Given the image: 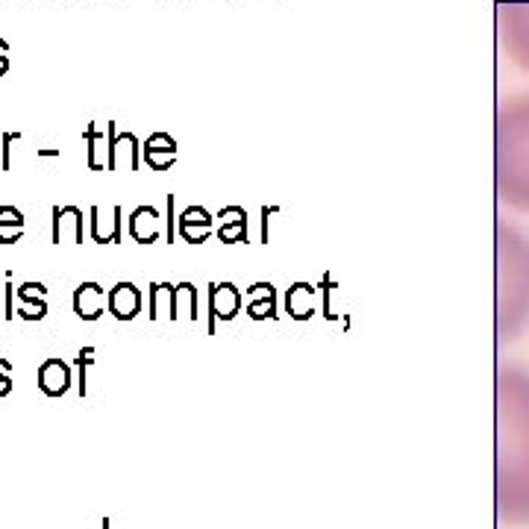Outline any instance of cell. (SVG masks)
<instances>
[{
    "instance_id": "14",
    "label": "cell",
    "mask_w": 529,
    "mask_h": 529,
    "mask_svg": "<svg viewBox=\"0 0 529 529\" xmlns=\"http://www.w3.org/2000/svg\"><path fill=\"white\" fill-rule=\"evenodd\" d=\"M148 315L150 321H177L179 306H177V285L174 283H150L148 294Z\"/></svg>"
},
{
    "instance_id": "9",
    "label": "cell",
    "mask_w": 529,
    "mask_h": 529,
    "mask_svg": "<svg viewBox=\"0 0 529 529\" xmlns=\"http://www.w3.org/2000/svg\"><path fill=\"white\" fill-rule=\"evenodd\" d=\"M106 312V292L101 283H80L74 288V315L80 321H98Z\"/></svg>"
},
{
    "instance_id": "16",
    "label": "cell",
    "mask_w": 529,
    "mask_h": 529,
    "mask_svg": "<svg viewBox=\"0 0 529 529\" xmlns=\"http://www.w3.org/2000/svg\"><path fill=\"white\" fill-rule=\"evenodd\" d=\"M39 389L47 397H63L71 389V368L63 359H47L39 365Z\"/></svg>"
},
{
    "instance_id": "29",
    "label": "cell",
    "mask_w": 529,
    "mask_h": 529,
    "mask_svg": "<svg viewBox=\"0 0 529 529\" xmlns=\"http://www.w3.org/2000/svg\"><path fill=\"white\" fill-rule=\"evenodd\" d=\"M9 42L6 39H0V77H4L6 74V71H9Z\"/></svg>"
},
{
    "instance_id": "2",
    "label": "cell",
    "mask_w": 529,
    "mask_h": 529,
    "mask_svg": "<svg viewBox=\"0 0 529 529\" xmlns=\"http://www.w3.org/2000/svg\"><path fill=\"white\" fill-rule=\"evenodd\" d=\"M497 191L529 212V101L509 103L497 124Z\"/></svg>"
},
{
    "instance_id": "13",
    "label": "cell",
    "mask_w": 529,
    "mask_h": 529,
    "mask_svg": "<svg viewBox=\"0 0 529 529\" xmlns=\"http://www.w3.org/2000/svg\"><path fill=\"white\" fill-rule=\"evenodd\" d=\"M285 312L294 321H309L318 312V288L312 283H294L285 292Z\"/></svg>"
},
{
    "instance_id": "17",
    "label": "cell",
    "mask_w": 529,
    "mask_h": 529,
    "mask_svg": "<svg viewBox=\"0 0 529 529\" xmlns=\"http://www.w3.org/2000/svg\"><path fill=\"white\" fill-rule=\"evenodd\" d=\"M509 42H512L515 56H518L524 65H529V12H521V9L509 12Z\"/></svg>"
},
{
    "instance_id": "22",
    "label": "cell",
    "mask_w": 529,
    "mask_h": 529,
    "mask_svg": "<svg viewBox=\"0 0 529 529\" xmlns=\"http://www.w3.org/2000/svg\"><path fill=\"white\" fill-rule=\"evenodd\" d=\"M94 365V347H82L80 356H77V370H80V382H77V389L80 394L86 397L89 394V386H86V370Z\"/></svg>"
},
{
    "instance_id": "6",
    "label": "cell",
    "mask_w": 529,
    "mask_h": 529,
    "mask_svg": "<svg viewBox=\"0 0 529 529\" xmlns=\"http://www.w3.org/2000/svg\"><path fill=\"white\" fill-rule=\"evenodd\" d=\"M162 224L165 218L159 212H156V207H136L130 212V238L136 245H153V242H159V236H162Z\"/></svg>"
},
{
    "instance_id": "7",
    "label": "cell",
    "mask_w": 529,
    "mask_h": 529,
    "mask_svg": "<svg viewBox=\"0 0 529 529\" xmlns=\"http://www.w3.org/2000/svg\"><path fill=\"white\" fill-rule=\"evenodd\" d=\"M82 209L77 207H53V226L51 242L53 245H82Z\"/></svg>"
},
{
    "instance_id": "8",
    "label": "cell",
    "mask_w": 529,
    "mask_h": 529,
    "mask_svg": "<svg viewBox=\"0 0 529 529\" xmlns=\"http://www.w3.org/2000/svg\"><path fill=\"white\" fill-rule=\"evenodd\" d=\"M106 309L115 321H132L141 312V292L132 283H118L106 294Z\"/></svg>"
},
{
    "instance_id": "28",
    "label": "cell",
    "mask_w": 529,
    "mask_h": 529,
    "mask_svg": "<svg viewBox=\"0 0 529 529\" xmlns=\"http://www.w3.org/2000/svg\"><path fill=\"white\" fill-rule=\"evenodd\" d=\"M6 276V321L15 318V309H12V271L4 274Z\"/></svg>"
},
{
    "instance_id": "3",
    "label": "cell",
    "mask_w": 529,
    "mask_h": 529,
    "mask_svg": "<svg viewBox=\"0 0 529 529\" xmlns=\"http://www.w3.org/2000/svg\"><path fill=\"white\" fill-rule=\"evenodd\" d=\"M245 297L233 283H212L209 285V335L218 327V321H233L242 312Z\"/></svg>"
},
{
    "instance_id": "19",
    "label": "cell",
    "mask_w": 529,
    "mask_h": 529,
    "mask_svg": "<svg viewBox=\"0 0 529 529\" xmlns=\"http://www.w3.org/2000/svg\"><path fill=\"white\" fill-rule=\"evenodd\" d=\"M24 236V215L15 207H0V245H15Z\"/></svg>"
},
{
    "instance_id": "27",
    "label": "cell",
    "mask_w": 529,
    "mask_h": 529,
    "mask_svg": "<svg viewBox=\"0 0 529 529\" xmlns=\"http://www.w3.org/2000/svg\"><path fill=\"white\" fill-rule=\"evenodd\" d=\"M280 212L276 207H262V245H271V215Z\"/></svg>"
},
{
    "instance_id": "23",
    "label": "cell",
    "mask_w": 529,
    "mask_h": 529,
    "mask_svg": "<svg viewBox=\"0 0 529 529\" xmlns=\"http://www.w3.org/2000/svg\"><path fill=\"white\" fill-rule=\"evenodd\" d=\"M165 207H168V212H165V242L177 245V200H174V195L165 197Z\"/></svg>"
},
{
    "instance_id": "11",
    "label": "cell",
    "mask_w": 529,
    "mask_h": 529,
    "mask_svg": "<svg viewBox=\"0 0 529 529\" xmlns=\"http://www.w3.org/2000/svg\"><path fill=\"white\" fill-rule=\"evenodd\" d=\"M247 318L250 321H276V288L271 283L247 285Z\"/></svg>"
},
{
    "instance_id": "4",
    "label": "cell",
    "mask_w": 529,
    "mask_h": 529,
    "mask_svg": "<svg viewBox=\"0 0 529 529\" xmlns=\"http://www.w3.org/2000/svg\"><path fill=\"white\" fill-rule=\"evenodd\" d=\"M89 236L98 245H121L124 242V209L112 207L110 218H103L101 207L89 209Z\"/></svg>"
},
{
    "instance_id": "12",
    "label": "cell",
    "mask_w": 529,
    "mask_h": 529,
    "mask_svg": "<svg viewBox=\"0 0 529 529\" xmlns=\"http://www.w3.org/2000/svg\"><path fill=\"white\" fill-rule=\"evenodd\" d=\"M106 139H110V168L106 171H118V156L127 153L130 156V171H139L141 156H139V139L132 132H118L115 121L106 124Z\"/></svg>"
},
{
    "instance_id": "18",
    "label": "cell",
    "mask_w": 529,
    "mask_h": 529,
    "mask_svg": "<svg viewBox=\"0 0 529 529\" xmlns=\"http://www.w3.org/2000/svg\"><path fill=\"white\" fill-rule=\"evenodd\" d=\"M86 141H89V168L91 171L110 168V139H106V132H101L98 124H89Z\"/></svg>"
},
{
    "instance_id": "1",
    "label": "cell",
    "mask_w": 529,
    "mask_h": 529,
    "mask_svg": "<svg viewBox=\"0 0 529 529\" xmlns=\"http://www.w3.org/2000/svg\"><path fill=\"white\" fill-rule=\"evenodd\" d=\"M497 509L529 521V374L500 370L497 382Z\"/></svg>"
},
{
    "instance_id": "24",
    "label": "cell",
    "mask_w": 529,
    "mask_h": 529,
    "mask_svg": "<svg viewBox=\"0 0 529 529\" xmlns=\"http://www.w3.org/2000/svg\"><path fill=\"white\" fill-rule=\"evenodd\" d=\"M15 294H18L21 303H24V300H44L47 288H44V283H21Z\"/></svg>"
},
{
    "instance_id": "15",
    "label": "cell",
    "mask_w": 529,
    "mask_h": 529,
    "mask_svg": "<svg viewBox=\"0 0 529 529\" xmlns=\"http://www.w3.org/2000/svg\"><path fill=\"white\" fill-rule=\"evenodd\" d=\"M218 238L224 245H238V242H247V212L242 207H224L218 215Z\"/></svg>"
},
{
    "instance_id": "25",
    "label": "cell",
    "mask_w": 529,
    "mask_h": 529,
    "mask_svg": "<svg viewBox=\"0 0 529 529\" xmlns=\"http://www.w3.org/2000/svg\"><path fill=\"white\" fill-rule=\"evenodd\" d=\"M12 391V362L9 359H0V397H6Z\"/></svg>"
},
{
    "instance_id": "21",
    "label": "cell",
    "mask_w": 529,
    "mask_h": 529,
    "mask_svg": "<svg viewBox=\"0 0 529 529\" xmlns=\"http://www.w3.org/2000/svg\"><path fill=\"white\" fill-rule=\"evenodd\" d=\"M21 321H42L47 315V300H24V306L15 309Z\"/></svg>"
},
{
    "instance_id": "20",
    "label": "cell",
    "mask_w": 529,
    "mask_h": 529,
    "mask_svg": "<svg viewBox=\"0 0 529 529\" xmlns=\"http://www.w3.org/2000/svg\"><path fill=\"white\" fill-rule=\"evenodd\" d=\"M318 292H321V297H323L321 315L327 318V321H339V318H335V309H332V294L339 292V285L332 283V274H330V271L321 276V283H318Z\"/></svg>"
},
{
    "instance_id": "31",
    "label": "cell",
    "mask_w": 529,
    "mask_h": 529,
    "mask_svg": "<svg viewBox=\"0 0 529 529\" xmlns=\"http://www.w3.org/2000/svg\"><path fill=\"white\" fill-rule=\"evenodd\" d=\"M103 529H110V521H103Z\"/></svg>"
},
{
    "instance_id": "10",
    "label": "cell",
    "mask_w": 529,
    "mask_h": 529,
    "mask_svg": "<svg viewBox=\"0 0 529 529\" xmlns=\"http://www.w3.org/2000/svg\"><path fill=\"white\" fill-rule=\"evenodd\" d=\"M141 159L153 171H168L177 162V141L168 136V132H153V136L144 141Z\"/></svg>"
},
{
    "instance_id": "30",
    "label": "cell",
    "mask_w": 529,
    "mask_h": 529,
    "mask_svg": "<svg viewBox=\"0 0 529 529\" xmlns=\"http://www.w3.org/2000/svg\"><path fill=\"white\" fill-rule=\"evenodd\" d=\"M35 156H42V159H53V156H59V150H53V148H42V150H35Z\"/></svg>"
},
{
    "instance_id": "26",
    "label": "cell",
    "mask_w": 529,
    "mask_h": 529,
    "mask_svg": "<svg viewBox=\"0 0 529 529\" xmlns=\"http://www.w3.org/2000/svg\"><path fill=\"white\" fill-rule=\"evenodd\" d=\"M21 141V132H4V171H12V144Z\"/></svg>"
},
{
    "instance_id": "5",
    "label": "cell",
    "mask_w": 529,
    "mask_h": 529,
    "mask_svg": "<svg viewBox=\"0 0 529 529\" xmlns=\"http://www.w3.org/2000/svg\"><path fill=\"white\" fill-rule=\"evenodd\" d=\"M215 218L209 215V209L203 207H188L179 212L177 218V236L183 238L186 245H203L212 236Z\"/></svg>"
}]
</instances>
